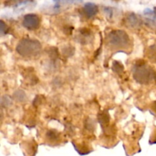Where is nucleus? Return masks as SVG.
I'll use <instances>...</instances> for the list:
<instances>
[{"label":"nucleus","instance_id":"obj_7","mask_svg":"<svg viewBox=\"0 0 156 156\" xmlns=\"http://www.w3.org/2000/svg\"><path fill=\"white\" fill-rule=\"evenodd\" d=\"M13 98L18 102H24L27 100V96L24 91L21 90H18L14 93Z\"/></svg>","mask_w":156,"mask_h":156},{"label":"nucleus","instance_id":"obj_10","mask_svg":"<svg viewBox=\"0 0 156 156\" xmlns=\"http://www.w3.org/2000/svg\"><path fill=\"white\" fill-rule=\"evenodd\" d=\"M80 33H81V35H80V40H79V41H80L81 42L85 44V43L88 41V38L91 37V33H90L88 30H87L86 29H84L83 30H81Z\"/></svg>","mask_w":156,"mask_h":156},{"label":"nucleus","instance_id":"obj_8","mask_svg":"<svg viewBox=\"0 0 156 156\" xmlns=\"http://www.w3.org/2000/svg\"><path fill=\"white\" fill-rule=\"evenodd\" d=\"M112 69L117 74L120 75L124 71V66L123 64L119 61H114L112 65Z\"/></svg>","mask_w":156,"mask_h":156},{"label":"nucleus","instance_id":"obj_5","mask_svg":"<svg viewBox=\"0 0 156 156\" xmlns=\"http://www.w3.org/2000/svg\"><path fill=\"white\" fill-rule=\"evenodd\" d=\"M83 11L87 18H91L95 16L96 14L98 13V7L94 3L87 2L84 5Z\"/></svg>","mask_w":156,"mask_h":156},{"label":"nucleus","instance_id":"obj_9","mask_svg":"<svg viewBox=\"0 0 156 156\" xmlns=\"http://www.w3.org/2000/svg\"><path fill=\"white\" fill-rule=\"evenodd\" d=\"M148 57L152 60V62H156V45L150 47L148 50Z\"/></svg>","mask_w":156,"mask_h":156},{"label":"nucleus","instance_id":"obj_3","mask_svg":"<svg viewBox=\"0 0 156 156\" xmlns=\"http://www.w3.org/2000/svg\"><path fill=\"white\" fill-rule=\"evenodd\" d=\"M108 45L114 50L124 49L129 47L130 40L129 35L122 30H114L109 33L107 37Z\"/></svg>","mask_w":156,"mask_h":156},{"label":"nucleus","instance_id":"obj_1","mask_svg":"<svg viewBox=\"0 0 156 156\" xmlns=\"http://www.w3.org/2000/svg\"><path fill=\"white\" fill-rule=\"evenodd\" d=\"M133 76L137 82L143 85L149 84L156 78L154 70L143 60L136 62L133 68Z\"/></svg>","mask_w":156,"mask_h":156},{"label":"nucleus","instance_id":"obj_2","mask_svg":"<svg viewBox=\"0 0 156 156\" xmlns=\"http://www.w3.org/2000/svg\"><path fill=\"white\" fill-rule=\"evenodd\" d=\"M16 50L21 56L34 57L41 53V44L37 40L24 38L19 41L16 47Z\"/></svg>","mask_w":156,"mask_h":156},{"label":"nucleus","instance_id":"obj_12","mask_svg":"<svg viewBox=\"0 0 156 156\" xmlns=\"http://www.w3.org/2000/svg\"><path fill=\"white\" fill-rule=\"evenodd\" d=\"M74 51H75L74 47H67L63 49V50H62V53H63L64 56H71L74 54Z\"/></svg>","mask_w":156,"mask_h":156},{"label":"nucleus","instance_id":"obj_17","mask_svg":"<svg viewBox=\"0 0 156 156\" xmlns=\"http://www.w3.org/2000/svg\"><path fill=\"white\" fill-rule=\"evenodd\" d=\"M155 80H156V78H155Z\"/></svg>","mask_w":156,"mask_h":156},{"label":"nucleus","instance_id":"obj_13","mask_svg":"<svg viewBox=\"0 0 156 156\" xmlns=\"http://www.w3.org/2000/svg\"><path fill=\"white\" fill-rule=\"evenodd\" d=\"M47 136V137H48V138L51 140H57L58 139V133H57V132L55 130L48 131Z\"/></svg>","mask_w":156,"mask_h":156},{"label":"nucleus","instance_id":"obj_4","mask_svg":"<svg viewBox=\"0 0 156 156\" xmlns=\"http://www.w3.org/2000/svg\"><path fill=\"white\" fill-rule=\"evenodd\" d=\"M22 24L26 29L29 30H36L41 24V19L39 16L35 14H27L23 18Z\"/></svg>","mask_w":156,"mask_h":156},{"label":"nucleus","instance_id":"obj_14","mask_svg":"<svg viewBox=\"0 0 156 156\" xmlns=\"http://www.w3.org/2000/svg\"><path fill=\"white\" fill-rule=\"evenodd\" d=\"M7 26H6V24H5V22L3 21H1V35L2 36V35H4L6 33V31H7Z\"/></svg>","mask_w":156,"mask_h":156},{"label":"nucleus","instance_id":"obj_6","mask_svg":"<svg viewBox=\"0 0 156 156\" xmlns=\"http://www.w3.org/2000/svg\"><path fill=\"white\" fill-rule=\"evenodd\" d=\"M126 23L127 26L136 28L141 24V20L134 13H129L126 18Z\"/></svg>","mask_w":156,"mask_h":156},{"label":"nucleus","instance_id":"obj_11","mask_svg":"<svg viewBox=\"0 0 156 156\" xmlns=\"http://www.w3.org/2000/svg\"><path fill=\"white\" fill-rule=\"evenodd\" d=\"M12 98L8 95H4L2 98V106L7 108L12 105Z\"/></svg>","mask_w":156,"mask_h":156},{"label":"nucleus","instance_id":"obj_15","mask_svg":"<svg viewBox=\"0 0 156 156\" xmlns=\"http://www.w3.org/2000/svg\"><path fill=\"white\" fill-rule=\"evenodd\" d=\"M153 12H154V15H155V16H156V7L154 8V9H153Z\"/></svg>","mask_w":156,"mask_h":156},{"label":"nucleus","instance_id":"obj_16","mask_svg":"<svg viewBox=\"0 0 156 156\" xmlns=\"http://www.w3.org/2000/svg\"><path fill=\"white\" fill-rule=\"evenodd\" d=\"M154 105H155V107H154V109H155V111H156V101L154 103Z\"/></svg>","mask_w":156,"mask_h":156}]
</instances>
